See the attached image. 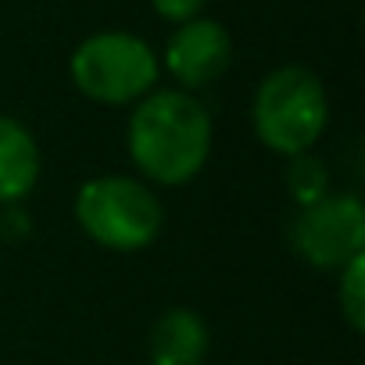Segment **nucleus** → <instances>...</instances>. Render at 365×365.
Masks as SVG:
<instances>
[{"label": "nucleus", "instance_id": "nucleus-1", "mask_svg": "<svg viewBox=\"0 0 365 365\" xmlns=\"http://www.w3.org/2000/svg\"><path fill=\"white\" fill-rule=\"evenodd\" d=\"M125 143L147 179L161 187H182L208 161L212 115L187 90H154L136 101Z\"/></svg>", "mask_w": 365, "mask_h": 365}, {"label": "nucleus", "instance_id": "nucleus-2", "mask_svg": "<svg viewBox=\"0 0 365 365\" xmlns=\"http://www.w3.org/2000/svg\"><path fill=\"white\" fill-rule=\"evenodd\" d=\"M251 122L258 140L283 158L312 150L329 122V101L319 76L304 65L269 72L255 93Z\"/></svg>", "mask_w": 365, "mask_h": 365}, {"label": "nucleus", "instance_id": "nucleus-6", "mask_svg": "<svg viewBox=\"0 0 365 365\" xmlns=\"http://www.w3.org/2000/svg\"><path fill=\"white\" fill-rule=\"evenodd\" d=\"M233 58L230 33L215 19H190L182 22L165 43V68L175 83L201 90L215 83Z\"/></svg>", "mask_w": 365, "mask_h": 365}, {"label": "nucleus", "instance_id": "nucleus-7", "mask_svg": "<svg viewBox=\"0 0 365 365\" xmlns=\"http://www.w3.org/2000/svg\"><path fill=\"white\" fill-rule=\"evenodd\" d=\"M40 179V147L33 133L11 118L0 115V205H19L33 194Z\"/></svg>", "mask_w": 365, "mask_h": 365}, {"label": "nucleus", "instance_id": "nucleus-11", "mask_svg": "<svg viewBox=\"0 0 365 365\" xmlns=\"http://www.w3.org/2000/svg\"><path fill=\"white\" fill-rule=\"evenodd\" d=\"M150 4H154V11H158L165 22L182 26V22H190V19H201V11H205L208 0H150Z\"/></svg>", "mask_w": 365, "mask_h": 365}, {"label": "nucleus", "instance_id": "nucleus-8", "mask_svg": "<svg viewBox=\"0 0 365 365\" xmlns=\"http://www.w3.org/2000/svg\"><path fill=\"white\" fill-rule=\"evenodd\" d=\"M208 326L190 308L165 312L150 329V361L154 365H201L208 354Z\"/></svg>", "mask_w": 365, "mask_h": 365}, {"label": "nucleus", "instance_id": "nucleus-4", "mask_svg": "<svg viewBox=\"0 0 365 365\" xmlns=\"http://www.w3.org/2000/svg\"><path fill=\"white\" fill-rule=\"evenodd\" d=\"M72 83L97 104H136L158 83L161 61L147 40L133 33H93L86 36L72 61Z\"/></svg>", "mask_w": 365, "mask_h": 365}, {"label": "nucleus", "instance_id": "nucleus-10", "mask_svg": "<svg viewBox=\"0 0 365 365\" xmlns=\"http://www.w3.org/2000/svg\"><path fill=\"white\" fill-rule=\"evenodd\" d=\"M336 301L354 333L365 329V255H354L336 279Z\"/></svg>", "mask_w": 365, "mask_h": 365}, {"label": "nucleus", "instance_id": "nucleus-9", "mask_svg": "<svg viewBox=\"0 0 365 365\" xmlns=\"http://www.w3.org/2000/svg\"><path fill=\"white\" fill-rule=\"evenodd\" d=\"M287 187L297 201V208L304 205H315L329 194V168L319 154L304 150V154H294L290 165H287Z\"/></svg>", "mask_w": 365, "mask_h": 365}, {"label": "nucleus", "instance_id": "nucleus-5", "mask_svg": "<svg viewBox=\"0 0 365 365\" xmlns=\"http://www.w3.org/2000/svg\"><path fill=\"white\" fill-rule=\"evenodd\" d=\"M290 247L312 269H344L365 251V208L354 194H326L297 208L290 222Z\"/></svg>", "mask_w": 365, "mask_h": 365}, {"label": "nucleus", "instance_id": "nucleus-3", "mask_svg": "<svg viewBox=\"0 0 365 365\" xmlns=\"http://www.w3.org/2000/svg\"><path fill=\"white\" fill-rule=\"evenodd\" d=\"M83 233L108 251H143L158 240L165 208L158 194L129 175H97L76 197Z\"/></svg>", "mask_w": 365, "mask_h": 365}]
</instances>
